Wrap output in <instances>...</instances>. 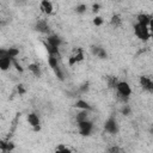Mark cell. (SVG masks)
Wrapping results in <instances>:
<instances>
[{
  "label": "cell",
  "mask_w": 153,
  "mask_h": 153,
  "mask_svg": "<svg viewBox=\"0 0 153 153\" xmlns=\"http://www.w3.org/2000/svg\"><path fill=\"white\" fill-rule=\"evenodd\" d=\"M18 92H19L20 94H23V93L25 92V90H24V87H23V85H18Z\"/></svg>",
  "instance_id": "f546056e"
},
{
  "label": "cell",
  "mask_w": 153,
  "mask_h": 153,
  "mask_svg": "<svg viewBox=\"0 0 153 153\" xmlns=\"http://www.w3.org/2000/svg\"><path fill=\"white\" fill-rule=\"evenodd\" d=\"M104 23V20H103V18L102 17H94V19H93V24L96 25V26H100L102 24Z\"/></svg>",
  "instance_id": "d4e9b609"
},
{
  "label": "cell",
  "mask_w": 153,
  "mask_h": 153,
  "mask_svg": "<svg viewBox=\"0 0 153 153\" xmlns=\"http://www.w3.org/2000/svg\"><path fill=\"white\" fill-rule=\"evenodd\" d=\"M134 35L141 41H148L149 37H151L148 25H145V24H141V23L136 22V24L134 25Z\"/></svg>",
  "instance_id": "7a4b0ae2"
},
{
  "label": "cell",
  "mask_w": 153,
  "mask_h": 153,
  "mask_svg": "<svg viewBox=\"0 0 153 153\" xmlns=\"http://www.w3.org/2000/svg\"><path fill=\"white\" fill-rule=\"evenodd\" d=\"M139 82H140V86H141L146 92L153 93V79H152V78H149V76H147V75H142V76H140Z\"/></svg>",
  "instance_id": "52a82bcc"
},
{
  "label": "cell",
  "mask_w": 153,
  "mask_h": 153,
  "mask_svg": "<svg viewBox=\"0 0 153 153\" xmlns=\"http://www.w3.org/2000/svg\"><path fill=\"white\" fill-rule=\"evenodd\" d=\"M13 66V59L7 54V50H0V68L2 71H8Z\"/></svg>",
  "instance_id": "3957f363"
},
{
  "label": "cell",
  "mask_w": 153,
  "mask_h": 153,
  "mask_svg": "<svg viewBox=\"0 0 153 153\" xmlns=\"http://www.w3.org/2000/svg\"><path fill=\"white\" fill-rule=\"evenodd\" d=\"M88 90V84H84L81 87H80V91L81 92H85V91H87Z\"/></svg>",
  "instance_id": "83f0119b"
},
{
  "label": "cell",
  "mask_w": 153,
  "mask_h": 153,
  "mask_svg": "<svg viewBox=\"0 0 153 153\" xmlns=\"http://www.w3.org/2000/svg\"><path fill=\"white\" fill-rule=\"evenodd\" d=\"M148 29H149L151 36H153V17H152V19L149 20V24H148Z\"/></svg>",
  "instance_id": "4316f807"
},
{
  "label": "cell",
  "mask_w": 153,
  "mask_h": 153,
  "mask_svg": "<svg viewBox=\"0 0 153 153\" xmlns=\"http://www.w3.org/2000/svg\"><path fill=\"white\" fill-rule=\"evenodd\" d=\"M92 54L99 59H105L108 56V53L104 48L102 47H92Z\"/></svg>",
  "instance_id": "5bb4252c"
},
{
  "label": "cell",
  "mask_w": 153,
  "mask_h": 153,
  "mask_svg": "<svg viewBox=\"0 0 153 153\" xmlns=\"http://www.w3.org/2000/svg\"><path fill=\"white\" fill-rule=\"evenodd\" d=\"M110 24L114 26V27H118L122 25V18L120 14H114L110 19Z\"/></svg>",
  "instance_id": "ac0fdd59"
},
{
  "label": "cell",
  "mask_w": 153,
  "mask_h": 153,
  "mask_svg": "<svg viewBox=\"0 0 153 153\" xmlns=\"http://www.w3.org/2000/svg\"><path fill=\"white\" fill-rule=\"evenodd\" d=\"M121 111H122V114H123V115L128 116V115L130 114V108H129L128 105H124V106L122 108V110H121Z\"/></svg>",
  "instance_id": "484cf974"
},
{
  "label": "cell",
  "mask_w": 153,
  "mask_h": 153,
  "mask_svg": "<svg viewBox=\"0 0 153 153\" xmlns=\"http://www.w3.org/2000/svg\"><path fill=\"white\" fill-rule=\"evenodd\" d=\"M36 30L39 31V32H42V33H49V31H50L48 23L45 20H42V19L36 23Z\"/></svg>",
  "instance_id": "8fae6325"
},
{
  "label": "cell",
  "mask_w": 153,
  "mask_h": 153,
  "mask_svg": "<svg viewBox=\"0 0 153 153\" xmlns=\"http://www.w3.org/2000/svg\"><path fill=\"white\" fill-rule=\"evenodd\" d=\"M39 8L45 14H51L53 13V10H54L53 4L50 2V0H42L41 4H39Z\"/></svg>",
  "instance_id": "9c48e42d"
},
{
  "label": "cell",
  "mask_w": 153,
  "mask_h": 153,
  "mask_svg": "<svg viewBox=\"0 0 153 153\" xmlns=\"http://www.w3.org/2000/svg\"><path fill=\"white\" fill-rule=\"evenodd\" d=\"M75 108L80 109V110H88V111H92L93 108L90 105L88 102H86L85 99H78L75 102Z\"/></svg>",
  "instance_id": "4fadbf2b"
},
{
  "label": "cell",
  "mask_w": 153,
  "mask_h": 153,
  "mask_svg": "<svg viewBox=\"0 0 153 153\" xmlns=\"http://www.w3.org/2000/svg\"><path fill=\"white\" fill-rule=\"evenodd\" d=\"M151 19H152V17L148 16V14H146V13H140L136 17V22L137 23H141V24H145V25H148Z\"/></svg>",
  "instance_id": "2e32d148"
},
{
  "label": "cell",
  "mask_w": 153,
  "mask_h": 153,
  "mask_svg": "<svg viewBox=\"0 0 153 153\" xmlns=\"http://www.w3.org/2000/svg\"><path fill=\"white\" fill-rule=\"evenodd\" d=\"M27 69H29V72L33 75V76H41V74H42V71H41V67H39V65L38 63H30L29 66H27Z\"/></svg>",
  "instance_id": "9a60e30c"
},
{
  "label": "cell",
  "mask_w": 153,
  "mask_h": 153,
  "mask_svg": "<svg viewBox=\"0 0 153 153\" xmlns=\"http://www.w3.org/2000/svg\"><path fill=\"white\" fill-rule=\"evenodd\" d=\"M104 130L109 134H117L118 133V123L115 117H109L104 123Z\"/></svg>",
  "instance_id": "5b68a950"
},
{
  "label": "cell",
  "mask_w": 153,
  "mask_h": 153,
  "mask_svg": "<svg viewBox=\"0 0 153 153\" xmlns=\"http://www.w3.org/2000/svg\"><path fill=\"white\" fill-rule=\"evenodd\" d=\"M115 90H116L118 99H121L123 103L127 102L128 98L131 96V87L127 81H118Z\"/></svg>",
  "instance_id": "6da1fadb"
},
{
  "label": "cell",
  "mask_w": 153,
  "mask_h": 153,
  "mask_svg": "<svg viewBox=\"0 0 153 153\" xmlns=\"http://www.w3.org/2000/svg\"><path fill=\"white\" fill-rule=\"evenodd\" d=\"M44 47H45V50H47L48 55H54V56H57V57L61 56V54H60V48L54 47V45H51V44H49V43H47V42H44Z\"/></svg>",
  "instance_id": "7c38bea8"
},
{
  "label": "cell",
  "mask_w": 153,
  "mask_h": 153,
  "mask_svg": "<svg viewBox=\"0 0 153 153\" xmlns=\"http://www.w3.org/2000/svg\"><path fill=\"white\" fill-rule=\"evenodd\" d=\"M84 60V50L81 48H78L68 59V65L69 66H74L79 62H81Z\"/></svg>",
  "instance_id": "ba28073f"
},
{
  "label": "cell",
  "mask_w": 153,
  "mask_h": 153,
  "mask_svg": "<svg viewBox=\"0 0 153 153\" xmlns=\"http://www.w3.org/2000/svg\"><path fill=\"white\" fill-rule=\"evenodd\" d=\"M86 10H87V6H86L85 4H80V5H78V6H76V8H75L76 13H79V14L85 13V12H86Z\"/></svg>",
  "instance_id": "7402d4cb"
},
{
  "label": "cell",
  "mask_w": 153,
  "mask_h": 153,
  "mask_svg": "<svg viewBox=\"0 0 153 153\" xmlns=\"http://www.w3.org/2000/svg\"><path fill=\"white\" fill-rule=\"evenodd\" d=\"M92 11H93V12H96V13H97V12H98V11H99V5H98V4H94V5H93V6H92Z\"/></svg>",
  "instance_id": "f1b7e54d"
},
{
  "label": "cell",
  "mask_w": 153,
  "mask_h": 153,
  "mask_svg": "<svg viewBox=\"0 0 153 153\" xmlns=\"http://www.w3.org/2000/svg\"><path fill=\"white\" fill-rule=\"evenodd\" d=\"M117 84H118V80H117L116 76H109L108 78V86L110 88H116Z\"/></svg>",
  "instance_id": "ffe728a7"
},
{
  "label": "cell",
  "mask_w": 153,
  "mask_h": 153,
  "mask_svg": "<svg viewBox=\"0 0 153 153\" xmlns=\"http://www.w3.org/2000/svg\"><path fill=\"white\" fill-rule=\"evenodd\" d=\"M26 120H27V123L30 124V127L35 131H38L41 129V120H39V116L36 112H30L27 115Z\"/></svg>",
  "instance_id": "8992f818"
},
{
  "label": "cell",
  "mask_w": 153,
  "mask_h": 153,
  "mask_svg": "<svg viewBox=\"0 0 153 153\" xmlns=\"http://www.w3.org/2000/svg\"><path fill=\"white\" fill-rule=\"evenodd\" d=\"M7 54L12 57V59H17V56L19 55V50L17 48H10L7 49Z\"/></svg>",
  "instance_id": "44dd1931"
},
{
  "label": "cell",
  "mask_w": 153,
  "mask_h": 153,
  "mask_svg": "<svg viewBox=\"0 0 153 153\" xmlns=\"http://www.w3.org/2000/svg\"><path fill=\"white\" fill-rule=\"evenodd\" d=\"M59 59H60V57H57V56L48 55V65H49V67H50L51 69H54V68H56V67L60 66V63H59Z\"/></svg>",
  "instance_id": "e0dca14e"
},
{
  "label": "cell",
  "mask_w": 153,
  "mask_h": 153,
  "mask_svg": "<svg viewBox=\"0 0 153 153\" xmlns=\"http://www.w3.org/2000/svg\"><path fill=\"white\" fill-rule=\"evenodd\" d=\"M13 67H14V68H16V71H17V72H19V73H23V72H24V68L22 67V65H20V63H18L17 59H13Z\"/></svg>",
  "instance_id": "603a6c76"
},
{
  "label": "cell",
  "mask_w": 153,
  "mask_h": 153,
  "mask_svg": "<svg viewBox=\"0 0 153 153\" xmlns=\"http://www.w3.org/2000/svg\"><path fill=\"white\" fill-rule=\"evenodd\" d=\"M88 110H80L76 115V121L80 122V121H85V120H88Z\"/></svg>",
  "instance_id": "d6986e66"
},
{
  "label": "cell",
  "mask_w": 153,
  "mask_h": 153,
  "mask_svg": "<svg viewBox=\"0 0 153 153\" xmlns=\"http://www.w3.org/2000/svg\"><path fill=\"white\" fill-rule=\"evenodd\" d=\"M78 130L81 135L88 136V135H91V133L93 130V123L90 120L80 121V122H78Z\"/></svg>",
  "instance_id": "277c9868"
},
{
  "label": "cell",
  "mask_w": 153,
  "mask_h": 153,
  "mask_svg": "<svg viewBox=\"0 0 153 153\" xmlns=\"http://www.w3.org/2000/svg\"><path fill=\"white\" fill-rule=\"evenodd\" d=\"M55 151H56V152H71L72 149L68 148V147L65 146V145H60V146H57V147L55 148Z\"/></svg>",
  "instance_id": "cb8c5ba5"
},
{
  "label": "cell",
  "mask_w": 153,
  "mask_h": 153,
  "mask_svg": "<svg viewBox=\"0 0 153 153\" xmlns=\"http://www.w3.org/2000/svg\"><path fill=\"white\" fill-rule=\"evenodd\" d=\"M121 149L118 148V147H111V148H109V152H120Z\"/></svg>",
  "instance_id": "4dcf8cb0"
},
{
  "label": "cell",
  "mask_w": 153,
  "mask_h": 153,
  "mask_svg": "<svg viewBox=\"0 0 153 153\" xmlns=\"http://www.w3.org/2000/svg\"><path fill=\"white\" fill-rule=\"evenodd\" d=\"M45 42L49 43V44H51V45H54V47H57V48H60L62 45V39L57 35H49L47 37Z\"/></svg>",
  "instance_id": "30bf717a"
}]
</instances>
